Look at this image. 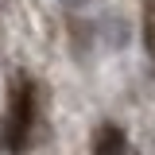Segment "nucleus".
Segmentation results:
<instances>
[{
    "label": "nucleus",
    "instance_id": "nucleus-1",
    "mask_svg": "<svg viewBox=\"0 0 155 155\" xmlns=\"http://www.w3.org/2000/svg\"><path fill=\"white\" fill-rule=\"evenodd\" d=\"M35 128V85L27 74L12 78V89H8V105H4V128H0V147L4 151L19 155L31 140Z\"/></svg>",
    "mask_w": 155,
    "mask_h": 155
},
{
    "label": "nucleus",
    "instance_id": "nucleus-2",
    "mask_svg": "<svg viewBox=\"0 0 155 155\" xmlns=\"http://www.w3.org/2000/svg\"><path fill=\"white\" fill-rule=\"evenodd\" d=\"M128 151V140L116 124H101L93 132V155H124Z\"/></svg>",
    "mask_w": 155,
    "mask_h": 155
}]
</instances>
